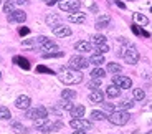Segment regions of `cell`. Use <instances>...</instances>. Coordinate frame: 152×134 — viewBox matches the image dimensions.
Segmentation results:
<instances>
[{
  "mask_svg": "<svg viewBox=\"0 0 152 134\" xmlns=\"http://www.w3.org/2000/svg\"><path fill=\"white\" fill-rule=\"evenodd\" d=\"M58 78H60L61 83L65 84H78L81 83V81L84 80L83 73L80 71V70H73V68H60V71H58Z\"/></svg>",
  "mask_w": 152,
  "mask_h": 134,
  "instance_id": "cell-1",
  "label": "cell"
},
{
  "mask_svg": "<svg viewBox=\"0 0 152 134\" xmlns=\"http://www.w3.org/2000/svg\"><path fill=\"white\" fill-rule=\"evenodd\" d=\"M46 23H48L50 27H55V25H58L60 23V15H56V13H50V15H46Z\"/></svg>",
  "mask_w": 152,
  "mask_h": 134,
  "instance_id": "cell-21",
  "label": "cell"
},
{
  "mask_svg": "<svg viewBox=\"0 0 152 134\" xmlns=\"http://www.w3.org/2000/svg\"><path fill=\"white\" fill-rule=\"evenodd\" d=\"M106 71H109V73H114V75H119V73L122 71V66L119 65V63H114V62H111V63H107V68H106Z\"/></svg>",
  "mask_w": 152,
  "mask_h": 134,
  "instance_id": "cell-20",
  "label": "cell"
},
{
  "mask_svg": "<svg viewBox=\"0 0 152 134\" xmlns=\"http://www.w3.org/2000/svg\"><path fill=\"white\" fill-rule=\"evenodd\" d=\"M68 22L71 23H84L86 22V15H84L83 12H73L68 15Z\"/></svg>",
  "mask_w": 152,
  "mask_h": 134,
  "instance_id": "cell-13",
  "label": "cell"
},
{
  "mask_svg": "<svg viewBox=\"0 0 152 134\" xmlns=\"http://www.w3.org/2000/svg\"><path fill=\"white\" fill-rule=\"evenodd\" d=\"M89 65V62H88L84 56H81V55H75V56H71L69 58V68H73V70H84L86 66Z\"/></svg>",
  "mask_w": 152,
  "mask_h": 134,
  "instance_id": "cell-8",
  "label": "cell"
},
{
  "mask_svg": "<svg viewBox=\"0 0 152 134\" xmlns=\"http://www.w3.org/2000/svg\"><path fill=\"white\" fill-rule=\"evenodd\" d=\"M46 2H48V0H46Z\"/></svg>",
  "mask_w": 152,
  "mask_h": 134,
  "instance_id": "cell-49",
  "label": "cell"
},
{
  "mask_svg": "<svg viewBox=\"0 0 152 134\" xmlns=\"http://www.w3.org/2000/svg\"><path fill=\"white\" fill-rule=\"evenodd\" d=\"M4 12H5V13H8V15H10L12 12H13V0H8V2H5Z\"/></svg>",
  "mask_w": 152,
  "mask_h": 134,
  "instance_id": "cell-34",
  "label": "cell"
},
{
  "mask_svg": "<svg viewBox=\"0 0 152 134\" xmlns=\"http://www.w3.org/2000/svg\"><path fill=\"white\" fill-rule=\"evenodd\" d=\"M101 43H106V37L104 35H94L93 37V45H101Z\"/></svg>",
  "mask_w": 152,
  "mask_h": 134,
  "instance_id": "cell-32",
  "label": "cell"
},
{
  "mask_svg": "<svg viewBox=\"0 0 152 134\" xmlns=\"http://www.w3.org/2000/svg\"><path fill=\"white\" fill-rule=\"evenodd\" d=\"M73 134H86V133H83V131H78V133H73Z\"/></svg>",
  "mask_w": 152,
  "mask_h": 134,
  "instance_id": "cell-44",
  "label": "cell"
},
{
  "mask_svg": "<svg viewBox=\"0 0 152 134\" xmlns=\"http://www.w3.org/2000/svg\"><path fill=\"white\" fill-rule=\"evenodd\" d=\"M60 106L63 108V109H68V111H69V109H71V108L75 106V104H73V103H71V101H69V100H61Z\"/></svg>",
  "mask_w": 152,
  "mask_h": 134,
  "instance_id": "cell-36",
  "label": "cell"
},
{
  "mask_svg": "<svg viewBox=\"0 0 152 134\" xmlns=\"http://www.w3.org/2000/svg\"><path fill=\"white\" fill-rule=\"evenodd\" d=\"M109 22H111V17L109 15L98 17V20H96V28H98V30H103V28H106L107 25H109Z\"/></svg>",
  "mask_w": 152,
  "mask_h": 134,
  "instance_id": "cell-15",
  "label": "cell"
},
{
  "mask_svg": "<svg viewBox=\"0 0 152 134\" xmlns=\"http://www.w3.org/2000/svg\"><path fill=\"white\" fill-rule=\"evenodd\" d=\"M56 2H58V0H48V2H46V5H50V7H51V5H55Z\"/></svg>",
  "mask_w": 152,
  "mask_h": 134,
  "instance_id": "cell-42",
  "label": "cell"
},
{
  "mask_svg": "<svg viewBox=\"0 0 152 134\" xmlns=\"http://www.w3.org/2000/svg\"><path fill=\"white\" fill-rule=\"evenodd\" d=\"M104 76H106V71H104L103 68H99V66L91 71V78H98V80H101V78H104Z\"/></svg>",
  "mask_w": 152,
  "mask_h": 134,
  "instance_id": "cell-25",
  "label": "cell"
},
{
  "mask_svg": "<svg viewBox=\"0 0 152 134\" xmlns=\"http://www.w3.org/2000/svg\"><path fill=\"white\" fill-rule=\"evenodd\" d=\"M30 104H31V100L27 94H20L15 100V106L18 108V109H25V111H27L28 108H30Z\"/></svg>",
  "mask_w": 152,
  "mask_h": 134,
  "instance_id": "cell-11",
  "label": "cell"
},
{
  "mask_svg": "<svg viewBox=\"0 0 152 134\" xmlns=\"http://www.w3.org/2000/svg\"><path fill=\"white\" fill-rule=\"evenodd\" d=\"M132 96H134V100H137V101H142L145 98V93H144V89H141V88H136L132 91Z\"/></svg>",
  "mask_w": 152,
  "mask_h": 134,
  "instance_id": "cell-28",
  "label": "cell"
},
{
  "mask_svg": "<svg viewBox=\"0 0 152 134\" xmlns=\"http://www.w3.org/2000/svg\"><path fill=\"white\" fill-rule=\"evenodd\" d=\"M91 119H96V121H103V119H106V114H104L103 111H93V113H91Z\"/></svg>",
  "mask_w": 152,
  "mask_h": 134,
  "instance_id": "cell-31",
  "label": "cell"
},
{
  "mask_svg": "<svg viewBox=\"0 0 152 134\" xmlns=\"http://www.w3.org/2000/svg\"><path fill=\"white\" fill-rule=\"evenodd\" d=\"M104 109L107 113H114V104L113 103H104Z\"/></svg>",
  "mask_w": 152,
  "mask_h": 134,
  "instance_id": "cell-39",
  "label": "cell"
},
{
  "mask_svg": "<svg viewBox=\"0 0 152 134\" xmlns=\"http://www.w3.org/2000/svg\"><path fill=\"white\" fill-rule=\"evenodd\" d=\"M119 55H121V56L124 58V62L129 63V65H136V63L139 62V53H137V50L132 45H127L124 50H121Z\"/></svg>",
  "mask_w": 152,
  "mask_h": 134,
  "instance_id": "cell-3",
  "label": "cell"
},
{
  "mask_svg": "<svg viewBox=\"0 0 152 134\" xmlns=\"http://www.w3.org/2000/svg\"><path fill=\"white\" fill-rule=\"evenodd\" d=\"M51 30H53L55 37H60V38H63V37H69V35H71V28L66 27V25H61V23L51 27Z\"/></svg>",
  "mask_w": 152,
  "mask_h": 134,
  "instance_id": "cell-10",
  "label": "cell"
},
{
  "mask_svg": "<svg viewBox=\"0 0 152 134\" xmlns=\"http://www.w3.org/2000/svg\"><path fill=\"white\" fill-rule=\"evenodd\" d=\"M89 101H93V103H103L104 101V93L99 91V89H93V91L89 93Z\"/></svg>",
  "mask_w": 152,
  "mask_h": 134,
  "instance_id": "cell-14",
  "label": "cell"
},
{
  "mask_svg": "<svg viewBox=\"0 0 152 134\" xmlns=\"http://www.w3.org/2000/svg\"><path fill=\"white\" fill-rule=\"evenodd\" d=\"M37 43H38V48L42 50V55L43 53H51V51H56V43L53 40L46 38V37H38L37 38Z\"/></svg>",
  "mask_w": 152,
  "mask_h": 134,
  "instance_id": "cell-4",
  "label": "cell"
},
{
  "mask_svg": "<svg viewBox=\"0 0 152 134\" xmlns=\"http://www.w3.org/2000/svg\"><path fill=\"white\" fill-rule=\"evenodd\" d=\"M147 134H152V131H149V133H147Z\"/></svg>",
  "mask_w": 152,
  "mask_h": 134,
  "instance_id": "cell-45",
  "label": "cell"
},
{
  "mask_svg": "<svg viewBox=\"0 0 152 134\" xmlns=\"http://www.w3.org/2000/svg\"><path fill=\"white\" fill-rule=\"evenodd\" d=\"M94 48H96V53H99V55L107 53V51H109V45H107V43H101V45H94Z\"/></svg>",
  "mask_w": 152,
  "mask_h": 134,
  "instance_id": "cell-30",
  "label": "cell"
},
{
  "mask_svg": "<svg viewBox=\"0 0 152 134\" xmlns=\"http://www.w3.org/2000/svg\"><path fill=\"white\" fill-rule=\"evenodd\" d=\"M25 116H27L28 119H33V121L46 119V116H48V109L43 108V106H38V108H35V109H30V108H28L27 113H25Z\"/></svg>",
  "mask_w": 152,
  "mask_h": 134,
  "instance_id": "cell-5",
  "label": "cell"
},
{
  "mask_svg": "<svg viewBox=\"0 0 152 134\" xmlns=\"http://www.w3.org/2000/svg\"><path fill=\"white\" fill-rule=\"evenodd\" d=\"M58 5H60V10L69 12V13L78 12L81 8V2H80V0H61Z\"/></svg>",
  "mask_w": 152,
  "mask_h": 134,
  "instance_id": "cell-6",
  "label": "cell"
},
{
  "mask_svg": "<svg viewBox=\"0 0 152 134\" xmlns=\"http://www.w3.org/2000/svg\"><path fill=\"white\" fill-rule=\"evenodd\" d=\"M0 78H2V75H0Z\"/></svg>",
  "mask_w": 152,
  "mask_h": 134,
  "instance_id": "cell-48",
  "label": "cell"
},
{
  "mask_svg": "<svg viewBox=\"0 0 152 134\" xmlns=\"http://www.w3.org/2000/svg\"><path fill=\"white\" fill-rule=\"evenodd\" d=\"M109 2H114V0H109Z\"/></svg>",
  "mask_w": 152,
  "mask_h": 134,
  "instance_id": "cell-47",
  "label": "cell"
},
{
  "mask_svg": "<svg viewBox=\"0 0 152 134\" xmlns=\"http://www.w3.org/2000/svg\"><path fill=\"white\" fill-rule=\"evenodd\" d=\"M75 98H76V91H73V89H63V91H61V100L73 101Z\"/></svg>",
  "mask_w": 152,
  "mask_h": 134,
  "instance_id": "cell-22",
  "label": "cell"
},
{
  "mask_svg": "<svg viewBox=\"0 0 152 134\" xmlns=\"http://www.w3.org/2000/svg\"><path fill=\"white\" fill-rule=\"evenodd\" d=\"M63 51H51V53H43V58H61Z\"/></svg>",
  "mask_w": 152,
  "mask_h": 134,
  "instance_id": "cell-35",
  "label": "cell"
},
{
  "mask_svg": "<svg viewBox=\"0 0 152 134\" xmlns=\"http://www.w3.org/2000/svg\"><path fill=\"white\" fill-rule=\"evenodd\" d=\"M75 48L78 51H81V53H88V51L93 50V43H89V42H78L75 45Z\"/></svg>",
  "mask_w": 152,
  "mask_h": 134,
  "instance_id": "cell-16",
  "label": "cell"
},
{
  "mask_svg": "<svg viewBox=\"0 0 152 134\" xmlns=\"http://www.w3.org/2000/svg\"><path fill=\"white\" fill-rule=\"evenodd\" d=\"M0 119H10V111H8V108L0 106Z\"/></svg>",
  "mask_w": 152,
  "mask_h": 134,
  "instance_id": "cell-33",
  "label": "cell"
},
{
  "mask_svg": "<svg viewBox=\"0 0 152 134\" xmlns=\"http://www.w3.org/2000/svg\"><path fill=\"white\" fill-rule=\"evenodd\" d=\"M69 126L76 131H88L93 127V123L91 121H88V119H83V118H73Z\"/></svg>",
  "mask_w": 152,
  "mask_h": 134,
  "instance_id": "cell-7",
  "label": "cell"
},
{
  "mask_svg": "<svg viewBox=\"0 0 152 134\" xmlns=\"http://www.w3.org/2000/svg\"><path fill=\"white\" fill-rule=\"evenodd\" d=\"M129 113L127 111H122V109H119V111H114L109 114V121L114 124V126H124V124L129 123Z\"/></svg>",
  "mask_w": 152,
  "mask_h": 134,
  "instance_id": "cell-2",
  "label": "cell"
},
{
  "mask_svg": "<svg viewBox=\"0 0 152 134\" xmlns=\"http://www.w3.org/2000/svg\"><path fill=\"white\" fill-rule=\"evenodd\" d=\"M99 84H101V80H98V78H93V81H89V88L91 89H99Z\"/></svg>",
  "mask_w": 152,
  "mask_h": 134,
  "instance_id": "cell-37",
  "label": "cell"
},
{
  "mask_svg": "<svg viewBox=\"0 0 152 134\" xmlns=\"http://www.w3.org/2000/svg\"><path fill=\"white\" fill-rule=\"evenodd\" d=\"M89 63H93L94 66L103 65V63H104V56H103V55H99V53H96V55H93V56L89 58Z\"/></svg>",
  "mask_w": 152,
  "mask_h": 134,
  "instance_id": "cell-23",
  "label": "cell"
},
{
  "mask_svg": "<svg viewBox=\"0 0 152 134\" xmlns=\"http://www.w3.org/2000/svg\"><path fill=\"white\" fill-rule=\"evenodd\" d=\"M15 4H18V5H23V4H27V0H15Z\"/></svg>",
  "mask_w": 152,
  "mask_h": 134,
  "instance_id": "cell-43",
  "label": "cell"
},
{
  "mask_svg": "<svg viewBox=\"0 0 152 134\" xmlns=\"http://www.w3.org/2000/svg\"><path fill=\"white\" fill-rule=\"evenodd\" d=\"M106 94L109 96V98H118V96L121 94V89H119L116 84H109L106 88Z\"/></svg>",
  "mask_w": 152,
  "mask_h": 134,
  "instance_id": "cell-19",
  "label": "cell"
},
{
  "mask_svg": "<svg viewBox=\"0 0 152 134\" xmlns=\"http://www.w3.org/2000/svg\"><path fill=\"white\" fill-rule=\"evenodd\" d=\"M134 106V101L132 100H124L119 103V109H122V111H126V109H131V108Z\"/></svg>",
  "mask_w": 152,
  "mask_h": 134,
  "instance_id": "cell-29",
  "label": "cell"
},
{
  "mask_svg": "<svg viewBox=\"0 0 152 134\" xmlns=\"http://www.w3.org/2000/svg\"><path fill=\"white\" fill-rule=\"evenodd\" d=\"M134 22L136 23H141V25H147L149 23V18L142 13H134Z\"/></svg>",
  "mask_w": 152,
  "mask_h": 134,
  "instance_id": "cell-26",
  "label": "cell"
},
{
  "mask_svg": "<svg viewBox=\"0 0 152 134\" xmlns=\"http://www.w3.org/2000/svg\"><path fill=\"white\" fill-rule=\"evenodd\" d=\"M129 2H136V0H129Z\"/></svg>",
  "mask_w": 152,
  "mask_h": 134,
  "instance_id": "cell-46",
  "label": "cell"
},
{
  "mask_svg": "<svg viewBox=\"0 0 152 134\" xmlns=\"http://www.w3.org/2000/svg\"><path fill=\"white\" fill-rule=\"evenodd\" d=\"M20 35H22V37H25V35H28L30 33V28H27V27H22L20 28V31H18Z\"/></svg>",
  "mask_w": 152,
  "mask_h": 134,
  "instance_id": "cell-40",
  "label": "cell"
},
{
  "mask_svg": "<svg viewBox=\"0 0 152 134\" xmlns=\"http://www.w3.org/2000/svg\"><path fill=\"white\" fill-rule=\"evenodd\" d=\"M116 5H118L119 8H126V5L122 4V2H119V0H116Z\"/></svg>",
  "mask_w": 152,
  "mask_h": 134,
  "instance_id": "cell-41",
  "label": "cell"
},
{
  "mask_svg": "<svg viewBox=\"0 0 152 134\" xmlns=\"http://www.w3.org/2000/svg\"><path fill=\"white\" fill-rule=\"evenodd\" d=\"M13 63L18 65L22 70H30V63H28L27 58H23V56H13Z\"/></svg>",
  "mask_w": 152,
  "mask_h": 134,
  "instance_id": "cell-18",
  "label": "cell"
},
{
  "mask_svg": "<svg viewBox=\"0 0 152 134\" xmlns=\"http://www.w3.org/2000/svg\"><path fill=\"white\" fill-rule=\"evenodd\" d=\"M37 71H38V73H50V75H53V70L46 68V66H42V65L37 68Z\"/></svg>",
  "mask_w": 152,
  "mask_h": 134,
  "instance_id": "cell-38",
  "label": "cell"
},
{
  "mask_svg": "<svg viewBox=\"0 0 152 134\" xmlns=\"http://www.w3.org/2000/svg\"><path fill=\"white\" fill-rule=\"evenodd\" d=\"M84 111H86V109H84V106H81V104H76V106H73L71 109H69L73 118H83Z\"/></svg>",
  "mask_w": 152,
  "mask_h": 134,
  "instance_id": "cell-17",
  "label": "cell"
},
{
  "mask_svg": "<svg viewBox=\"0 0 152 134\" xmlns=\"http://www.w3.org/2000/svg\"><path fill=\"white\" fill-rule=\"evenodd\" d=\"M12 129L15 131L17 134H27V127L23 126V124H20V123H13L12 124Z\"/></svg>",
  "mask_w": 152,
  "mask_h": 134,
  "instance_id": "cell-27",
  "label": "cell"
},
{
  "mask_svg": "<svg viewBox=\"0 0 152 134\" xmlns=\"http://www.w3.org/2000/svg\"><path fill=\"white\" fill-rule=\"evenodd\" d=\"M113 84H116L119 89H129L132 86V80L129 76H122V75H116L113 78Z\"/></svg>",
  "mask_w": 152,
  "mask_h": 134,
  "instance_id": "cell-9",
  "label": "cell"
},
{
  "mask_svg": "<svg viewBox=\"0 0 152 134\" xmlns=\"http://www.w3.org/2000/svg\"><path fill=\"white\" fill-rule=\"evenodd\" d=\"M132 31L136 35H139V37H145V38H149V37H151V33H149V31H145V30H142L139 25H132Z\"/></svg>",
  "mask_w": 152,
  "mask_h": 134,
  "instance_id": "cell-24",
  "label": "cell"
},
{
  "mask_svg": "<svg viewBox=\"0 0 152 134\" xmlns=\"http://www.w3.org/2000/svg\"><path fill=\"white\" fill-rule=\"evenodd\" d=\"M8 20H10V22L23 23L25 20H27V13H25L23 10H13V12L10 13V15H8Z\"/></svg>",
  "mask_w": 152,
  "mask_h": 134,
  "instance_id": "cell-12",
  "label": "cell"
}]
</instances>
